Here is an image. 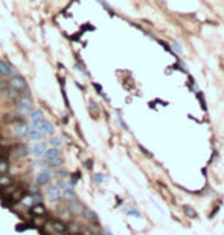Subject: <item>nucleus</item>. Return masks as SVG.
Instances as JSON below:
<instances>
[{"label":"nucleus","instance_id":"39448f33","mask_svg":"<svg viewBox=\"0 0 224 235\" xmlns=\"http://www.w3.org/2000/svg\"><path fill=\"white\" fill-rule=\"evenodd\" d=\"M6 81H0V90H3V89H6Z\"/></svg>","mask_w":224,"mask_h":235},{"label":"nucleus","instance_id":"f03ea898","mask_svg":"<svg viewBox=\"0 0 224 235\" xmlns=\"http://www.w3.org/2000/svg\"><path fill=\"white\" fill-rule=\"evenodd\" d=\"M11 66L9 64H6L5 61H2L0 60V76H9L11 75Z\"/></svg>","mask_w":224,"mask_h":235},{"label":"nucleus","instance_id":"20e7f679","mask_svg":"<svg viewBox=\"0 0 224 235\" xmlns=\"http://www.w3.org/2000/svg\"><path fill=\"white\" fill-rule=\"evenodd\" d=\"M172 46H174V49H175V51H177V52H180V54H182V52H183V49H182V46H180V44H178V43H174V44H172Z\"/></svg>","mask_w":224,"mask_h":235},{"label":"nucleus","instance_id":"7ed1b4c3","mask_svg":"<svg viewBox=\"0 0 224 235\" xmlns=\"http://www.w3.org/2000/svg\"><path fill=\"white\" fill-rule=\"evenodd\" d=\"M183 211L186 212V214H187V215H189V217H197V212H195V211H194L192 208H189L187 205H185V206H183Z\"/></svg>","mask_w":224,"mask_h":235},{"label":"nucleus","instance_id":"f257e3e1","mask_svg":"<svg viewBox=\"0 0 224 235\" xmlns=\"http://www.w3.org/2000/svg\"><path fill=\"white\" fill-rule=\"evenodd\" d=\"M11 86H12V89H15L17 92H24V95H29L28 83H26L24 78L20 76V75H15V76L11 79Z\"/></svg>","mask_w":224,"mask_h":235}]
</instances>
